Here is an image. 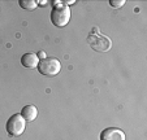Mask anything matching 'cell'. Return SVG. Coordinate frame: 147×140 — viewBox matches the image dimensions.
Returning a JSON list of instances; mask_svg holds the SVG:
<instances>
[{"label":"cell","instance_id":"obj_1","mask_svg":"<svg viewBox=\"0 0 147 140\" xmlns=\"http://www.w3.org/2000/svg\"><path fill=\"white\" fill-rule=\"evenodd\" d=\"M69 19H70L69 5H64V4H61V1H59V4H56L52 8V12H51V22L57 27H64V26L68 25Z\"/></svg>","mask_w":147,"mask_h":140},{"label":"cell","instance_id":"obj_2","mask_svg":"<svg viewBox=\"0 0 147 140\" xmlns=\"http://www.w3.org/2000/svg\"><path fill=\"white\" fill-rule=\"evenodd\" d=\"M87 43L96 52H107L111 50L112 42L107 35H102L99 33H91L87 36Z\"/></svg>","mask_w":147,"mask_h":140},{"label":"cell","instance_id":"obj_3","mask_svg":"<svg viewBox=\"0 0 147 140\" xmlns=\"http://www.w3.org/2000/svg\"><path fill=\"white\" fill-rule=\"evenodd\" d=\"M38 70L40 74L46 77H53L59 74L61 70V64L55 57H46L45 60H40L38 64Z\"/></svg>","mask_w":147,"mask_h":140},{"label":"cell","instance_id":"obj_4","mask_svg":"<svg viewBox=\"0 0 147 140\" xmlns=\"http://www.w3.org/2000/svg\"><path fill=\"white\" fill-rule=\"evenodd\" d=\"M25 127H26V121L24 119V117L20 113H17V114H13L8 119L5 129H7V132L11 136H20L25 131Z\"/></svg>","mask_w":147,"mask_h":140},{"label":"cell","instance_id":"obj_5","mask_svg":"<svg viewBox=\"0 0 147 140\" xmlns=\"http://www.w3.org/2000/svg\"><path fill=\"white\" fill-rule=\"evenodd\" d=\"M100 140H126V135L117 127H108L102 131Z\"/></svg>","mask_w":147,"mask_h":140},{"label":"cell","instance_id":"obj_6","mask_svg":"<svg viewBox=\"0 0 147 140\" xmlns=\"http://www.w3.org/2000/svg\"><path fill=\"white\" fill-rule=\"evenodd\" d=\"M20 114L22 115L26 122H33L34 119L38 117V109H36V107H34V105H26V107L22 108V110H21Z\"/></svg>","mask_w":147,"mask_h":140},{"label":"cell","instance_id":"obj_7","mask_svg":"<svg viewBox=\"0 0 147 140\" xmlns=\"http://www.w3.org/2000/svg\"><path fill=\"white\" fill-rule=\"evenodd\" d=\"M21 64H22V66H25L28 69H34V68H38L39 58L34 53H25L21 57Z\"/></svg>","mask_w":147,"mask_h":140},{"label":"cell","instance_id":"obj_8","mask_svg":"<svg viewBox=\"0 0 147 140\" xmlns=\"http://www.w3.org/2000/svg\"><path fill=\"white\" fill-rule=\"evenodd\" d=\"M18 3H20V7L26 9V11H33V9H35L38 7L35 0H20Z\"/></svg>","mask_w":147,"mask_h":140},{"label":"cell","instance_id":"obj_9","mask_svg":"<svg viewBox=\"0 0 147 140\" xmlns=\"http://www.w3.org/2000/svg\"><path fill=\"white\" fill-rule=\"evenodd\" d=\"M125 4V0H109V5L112 8H121Z\"/></svg>","mask_w":147,"mask_h":140},{"label":"cell","instance_id":"obj_10","mask_svg":"<svg viewBox=\"0 0 147 140\" xmlns=\"http://www.w3.org/2000/svg\"><path fill=\"white\" fill-rule=\"evenodd\" d=\"M36 57L40 58V60H45L47 56H46V52H45V51H39V52L36 53Z\"/></svg>","mask_w":147,"mask_h":140},{"label":"cell","instance_id":"obj_11","mask_svg":"<svg viewBox=\"0 0 147 140\" xmlns=\"http://www.w3.org/2000/svg\"><path fill=\"white\" fill-rule=\"evenodd\" d=\"M91 33H99V29H98V27H94V29H92Z\"/></svg>","mask_w":147,"mask_h":140}]
</instances>
